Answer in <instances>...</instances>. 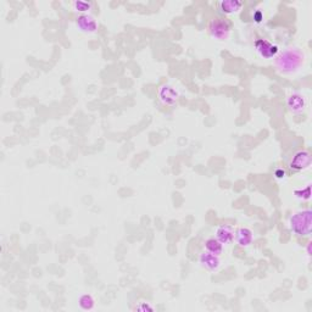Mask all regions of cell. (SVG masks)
<instances>
[{
  "mask_svg": "<svg viewBox=\"0 0 312 312\" xmlns=\"http://www.w3.org/2000/svg\"><path fill=\"white\" fill-rule=\"evenodd\" d=\"M159 100L161 101L164 105L167 106H173L180 99V93L170 84H164L159 88L158 92Z\"/></svg>",
  "mask_w": 312,
  "mask_h": 312,
  "instance_id": "cell-7",
  "label": "cell"
},
{
  "mask_svg": "<svg viewBox=\"0 0 312 312\" xmlns=\"http://www.w3.org/2000/svg\"><path fill=\"white\" fill-rule=\"evenodd\" d=\"M253 17H254V20H255L256 22H261V21L263 20V14L260 10H257L255 14H254Z\"/></svg>",
  "mask_w": 312,
  "mask_h": 312,
  "instance_id": "cell-18",
  "label": "cell"
},
{
  "mask_svg": "<svg viewBox=\"0 0 312 312\" xmlns=\"http://www.w3.org/2000/svg\"><path fill=\"white\" fill-rule=\"evenodd\" d=\"M234 240L240 248H249L254 241V233L250 228L240 227L235 231Z\"/></svg>",
  "mask_w": 312,
  "mask_h": 312,
  "instance_id": "cell-11",
  "label": "cell"
},
{
  "mask_svg": "<svg viewBox=\"0 0 312 312\" xmlns=\"http://www.w3.org/2000/svg\"><path fill=\"white\" fill-rule=\"evenodd\" d=\"M275 174H276L277 178H283V177H284L285 172H284V170H277Z\"/></svg>",
  "mask_w": 312,
  "mask_h": 312,
  "instance_id": "cell-19",
  "label": "cell"
},
{
  "mask_svg": "<svg viewBox=\"0 0 312 312\" xmlns=\"http://www.w3.org/2000/svg\"><path fill=\"white\" fill-rule=\"evenodd\" d=\"M76 26L81 32L87 34H93L97 33L98 28H99V24L95 20L94 16L91 14L87 15H78L76 18Z\"/></svg>",
  "mask_w": 312,
  "mask_h": 312,
  "instance_id": "cell-6",
  "label": "cell"
},
{
  "mask_svg": "<svg viewBox=\"0 0 312 312\" xmlns=\"http://www.w3.org/2000/svg\"><path fill=\"white\" fill-rule=\"evenodd\" d=\"M311 154L308 150H305V149H301V150H298L294 155L292 156V159L288 162V168L292 172H302L306 171L311 167Z\"/></svg>",
  "mask_w": 312,
  "mask_h": 312,
  "instance_id": "cell-4",
  "label": "cell"
},
{
  "mask_svg": "<svg viewBox=\"0 0 312 312\" xmlns=\"http://www.w3.org/2000/svg\"><path fill=\"white\" fill-rule=\"evenodd\" d=\"M306 62V55L300 48L292 47L275 57V68L281 75H294Z\"/></svg>",
  "mask_w": 312,
  "mask_h": 312,
  "instance_id": "cell-1",
  "label": "cell"
},
{
  "mask_svg": "<svg viewBox=\"0 0 312 312\" xmlns=\"http://www.w3.org/2000/svg\"><path fill=\"white\" fill-rule=\"evenodd\" d=\"M199 263L202 265L203 269H205L206 271L215 272V271H217L219 266H221V259H219V256L213 255V254L204 250L199 255Z\"/></svg>",
  "mask_w": 312,
  "mask_h": 312,
  "instance_id": "cell-9",
  "label": "cell"
},
{
  "mask_svg": "<svg viewBox=\"0 0 312 312\" xmlns=\"http://www.w3.org/2000/svg\"><path fill=\"white\" fill-rule=\"evenodd\" d=\"M208 28L210 37H211L212 39L219 40V42L227 40L232 32L231 22L222 17L213 18V20L210 21Z\"/></svg>",
  "mask_w": 312,
  "mask_h": 312,
  "instance_id": "cell-3",
  "label": "cell"
},
{
  "mask_svg": "<svg viewBox=\"0 0 312 312\" xmlns=\"http://www.w3.org/2000/svg\"><path fill=\"white\" fill-rule=\"evenodd\" d=\"M289 229L298 237H310L312 232V211L310 209L294 212L288 219Z\"/></svg>",
  "mask_w": 312,
  "mask_h": 312,
  "instance_id": "cell-2",
  "label": "cell"
},
{
  "mask_svg": "<svg viewBox=\"0 0 312 312\" xmlns=\"http://www.w3.org/2000/svg\"><path fill=\"white\" fill-rule=\"evenodd\" d=\"M234 228L229 225H221L216 228L215 237L221 241L224 245L231 244L232 241H234Z\"/></svg>",
  "mask_w": 312,
  "mask_h": 312,
  "instance_id": "cell-12",
  "label": "cell"
},
{
  "mask_svg": "<svg viewBox=\"0 0 312 312\" xmlns=\"http://www.w3.org/2000/svg\"><path fill=\"white\" fill-rule=\"evenodd\" d=\"M286 106H288V110L291 111L292 114L299 115L304 113L305 109H306L307 100L306 98H305V95L300 93H293L289 95L288 99H286Z\"/></svg>",
  "mask_w": 312,
  "mask_h": 312,
  "instance_id": "cell-8",
  "label": "cell"
},
{
  "mask_svg": "<svg viewBox=\"0 0 312 312\" xmlns=\"http://www.w3.org/2000/svg\"><path fill=\"white\" fill-rule=\"evenodd\" d=\"M306 250H307V255H308V256H311V243H307Z\"/></svg>",
  "mask_w": 312,
  "mask_h": 312,
  "instance_id": "cell-20",
  "label": "cell"
},
{
  "mask_svg": "<svg viewBox=\"0 0 312 312\" xmlns=\"http://www.w3.org/2000/svg\"><path fill=\"white\" fill-rule=\"evenodd\" d=\"M72 9L76 12H79L81 15H87L89 11L93 9V3L92 2H83V0H76L72 3Z\"/></svg>",
  "mask_w": 312,
  "mask_h": 312,
  "instance_id": "cell-15",
  "label": "cell"
},
{
  "mask_svg": "<svg viewBox=\"0 0 312 312\" xmlns=\"http://www.w3.org/2000/svg\"><path fill=\"white\" fill-rule=\"evenodd\" d=\"M217 8L222 15H237L244 8V3L239 0H222L217 4Z\"/></svg>",
  "mask_w": 312,
  "mask_h": 312,
  "instance_id": "cell-10",
  "label": "cell"
},
{
  "mask_svg": "<svg viewBox=\"0 0 312 312\" xmlns=\"http://www.w3.org/2000/svg\"><path fill=\"white\" fill-rule=\"evenodd\" d=\"M204 250L213 254V255L221 256V254L224 253V244L216 237L208 238V239L204 241Z\"/></svg>",
  "mask_w": 312,
  "mask_h": 312,
  "instance_id": "cell-13",
  "label": "cell"
},
{
  "mask_svg": "<svg viewBox=\"0 0 312 312\" xmlns=\"http://www.w3.org/2000/svg\"><path fill=\"white\" fill-rule=\"evenodd\" d=\"M294 195L295 198L299 200H302V202H308L311 199V186L307 184L305 188H301V189H295L294 190Z\"/></svg>",
  "mask_w": 312,
  "mask_h": 312,
  "instance_id": "cell-16",
  "label": "cell"
},
{
  "mask_svg": "<svg viewBox=\"0 0 312 312\" xmlns=\"http://www.w3.org/2000/svg\"><path fill=\"white\" fill-rule=\"evenodd\" d=\"M78 306L83 311H91L95 306V299L91 294H82L78 298Z\"/></svg>",
  "mask_w": 312,
  "mask_h": 312,
  "instance_id": "cell-14",
  "label": "cell"
},
{
  "mask_svg": "<svg viewBox=\"0 0 312 312\" xmlns=\"http://www.w3.org/2000/svg\"><path fill=\"white\" fill-rule=\"evenodd\" d=\"M254 47H255L256 53L262 57V59L271 60L275 59V57L279 54V47L273 44L270 40L263 39V38H259V39L255 40L254 43Z\"/></svg>",
  "mask_w": 312,
  "mask_h": 312,
  "instance_id": "cell-5",
  "label": "cell"
},
{
  "mask_svg": "<svg viewBox=\"0 0 312 312\" xmlns=\"http://www.w3.org/2000/svg\"><path fill=\"white\" fill-rule=\"evenodd\" d=\"M136 310H138V311H154V307L150 306L149 304H142V305H139V306H137Z\"/></svg>",
  "mask_w": 312,
  "mask_h": 312,
  "instance_id": "cell-17",
  "label": "cell"
}]
</instances>
